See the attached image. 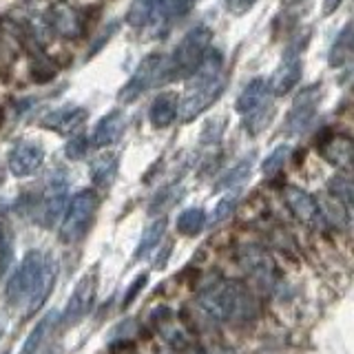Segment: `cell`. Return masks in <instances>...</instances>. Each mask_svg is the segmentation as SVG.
Returning <instances> with one entry per match:
<instances>
[{
    "label": "cell",
    "mask_w": 354,
    "mask_h": 354,
    "mask_svg": "<svg viewBox=\"0 0 354 354\" xmlns=\"http://www.w3.org/2000/svg\"><path fill=\"white\" fill-rule=\"evenodd\" d=\"M197 301L204 313L217 321L248 324L259 315V301L246 283L237 279H219L199 290Z\"/></svg>",
    "instance_id": "cell-2"
},
{
    "label": "cell",
    "mask_w": 354,
    "mask_h": 354,
    "mask_svg": "<svg viewBox=\"0 0 354 354\" xmlns=\"http://www.w3.org/2000/svg\"><path fill=\"white\" fill-rule=\"evenodd\" d=\"M210 38H213V31L204 25L188 29L186 36L175 47L173 55L164 64V80H184V77H191L210 47Z\"/></svg>",
    "instance_id": "cell-3"
},
{
    "label": "cell",
    "mask_w": 354,
    "mask_h": 354,
    "mask_svg": "<svg viewBox=\"0 0 354 354\" xmlns=\"http://www.w3.org/2000/svg\"><path fill=\"white\" fill-rule=\"evenodd\" d=\"M153 317H160L158 321H155V328H158L162 332V337L171 343V346L175 350L184 352L186 348H191V337H188V332L184 330V326L173 317V313L169 308H162V310H155Z\"/></svg>",
    "instance_id": "cell-16"
},
{
    "label": "cell",
    "mask_w": 354,
    "mask_h": 354,
    "mask_svg": "<svg viewBox=\"0 0 354 354\" xmlns=\"http://www.w3.org/2000/svg\"><path fill=\"white\" fill-rule=\"evenodd\" d=\"M319 208H321V219H328L330 224H335V226H346L350 221L348 206L337 202V199H332V197L328 199V202H324V206L319 204Z\"/></svg>",
    "instance_id": "cell-28"
},
{
    "label": "cell",
    "mask_w": 354,
    "mask_h": 354,
    "mask_svg": "<svg viewBox=\"0 0 354 354\" xmlns=\"http://www.w3.org/2000/svg\"><path fill=\"white\" fill-rule=\"evenodd\" d=\"M301 71H304V62H301V55H299V49L290 47L283 53V58H281L279 66H277V71L272 73L268 91L272 95L290 93L292 88L299 84V80H301Z\"/></svg>",
    "instance_id": "cell-9"
},
{
    "label": "cell",
    "mask_w": 354,
    "mask_h": 354,
    "mask_svg": "<svg viewBox=\"0 0 354 354\" xmlns=\"http://www.w3.org/2000/svg\"><path fill=\"white\" fill-rule=\"evenodd\" d=\"M64 199H66V182L64 177L51 180L47 191L42 195V210H40V221L44 226H53V221H58V217L64 210Z\"/></svg>",
    "instance_id": "cell-15"
},
{
    "label": "cell",
    "mask_w": 354,
    "mask_h": 354,
    "mask_svg": "<svg viewBox=\"0 0 354 354\" xmlns=\"http://www.w3.org/2000/svg\"><path fill=\"white\" fill-rule=\"evenodd\" d=\"M286 5H292V3H299V0H283Z\"/></svg>",
    "instance_id": "cell-38"
},
{
    "label": "cell",
    "mask_w": 354,
    "mask_h": 354,
    "mask_svg": "<svg viewBox=\"0 0 354 354\" xmlns=\"http://www.w3.org/2000/svg\"><path fill=\"white\" fill-rule=\"evenodd\" d=\"M328 193L332 195V199H337V202L350 206L352 204V182H350V177L335 175L328 182Z\"/></svg>",
    "instance_id": "cell-30"
},
{
    "label": "cell",
    "mask_w": 354,
    "mask_h": 354,
    "mask_svg": "<svg viewBox=\"0 0 354 354\" xmlns=\"http://www.w3.org/2000/svg\"><path fill=\"white\" fill-rule=\"evenodd\" d=\"M321 100V86H308L301 93L295 97L290 113L286 118V133L297 136V133H304L310 124H313L317 106Z\"/></svg>",
    "instance_id": "cell-8"
},
{
    "label": "cell",
    "mask_w": 354,
    "mask_h": 354,
    "mask_svg": "<svg viewBox=\"0 0 354 354\" xmlns=\"http://www.w3.org/2000/svg\"><path fill=\"white\" fill-rule=\"evenodd\" d=\"M254 3H257V0H226V9L232 16H243L254 7Z\"/></svg>",
    "instance_id": "cell-34"
},
{
    "label": "cell",
    "mask_w": 354,
    "mask_h": 354,
    "mask_svg": "<svg viewBox=\"0 0 354 354\" xmlns=\"http://www.w3.org/2000/svg\"><path fill=\"white\" fill-rule=\"evenodd\" d=\"M177 95L175 93H160L153 100V104L149 109V120L155 129H166L171 127L177 120Z\"/></svg>",
    "instance_id": "cell-20"
},
{
    "label": "cell",
    "mask_w": 354,
    "mask_h": 354,
    "mask_svg": "<svg viewBox=\"0 0 354 354\" xmlns=\"http://www.w3.org/2000/svg\"><path fill=\"white\" fill-rule=\"evenodd\" d=\"M343 0H324V14L330 16V14H335V11L341 7Z\"/></svg>",
    "instance_id": "cell-37"
},
{
    "label": "cell",
    "mask_w": 354,
    "mask_h": 354,
    "mask_svg": "<svg viewBox=\"0 0 354 354\" xmlns=\"http://www.w3.org/2000/svg\"><path fill=\"white\" fill-rule=\"evenodd\" d=\"M97 213V195L91 188L77 191L69 204H66L62 226H60V239L64 243H77L86 237L88 228L93 224V217Z\"/></svg>",
    "instance_id": "cell-4"
},
{
    "label": "cell",
    "mask_w": 354,
    "mask_h": 354,
    "mask_svg": "<svg viewBox=\"0 0 354 354\" xmlns=\"http://www.w3.org/2000/svg\"><path fill=\"white\" fill-rule=\"evenodd\" d=\"M118 153H104L100 155V158H95L91 162V166H88V173H91V180L95 186H109L111 182H113V177L118 173Z\"/></svg>",
    "instance_id": "cell-23"
},
{
    "label": "cell",
    "mask_w": 354,
    "mask_h": 354,
    "mask_svg": "<svg viewBox=\"0 0 354 354\" xmlns=\"http://www.w3.org/2000/svg\"><path fill=\"white\" fill-rule=\"evenodd\" d=\"M144 283H147V274H140L138 277V279L136 281H133L131 286H129V292H127V297H124V301H122V306H129L131 301H133V299H136V295L140 292V288L144 286Z\"/></svg>",
    "instance_id": "cell-36"
},
{
    "label": "cell",
    "mask_w": 354,
    "mask_h": 354,
    "mask_svg": "<svg viewBox=\"0 0 354 354\" xmlns=\"http://www.w3.org/2000/svg\"><path fill=\"white\" fill-rule=\"evenodd\" d=\"M283 199H286V206L288 210L301 221L306 226H319L321 221V208H319V202L310 195L308 191L299 186H286L283 188Z\"/></svg>",
    "instance_id": "cell-11"
},
{
    "label": "cell",
    "mask_w": 354,
    "mask_h": 354,
    "mask_svg": "<svg viewBox=\"0 0 354 354\" xmlns=\"http://www.w3.org/2000/svg\"><path fill=\"white\" fill-rule=\"evenodd\" d=\"M266 97H268V84H266V80H261V77H254V80H250L241 88L235 109L241 115H250L252 111H257L259 106L266 104Z\"/></svg>",
    "instance_id": "cell-19"
},
{
    "label": "cell",
    "mask_w": 354,
    "mask_h": 354,
    "mask_svg": "<svg viewBox=\"0 0 354 354\" xmlns=\"http://www.w3.org/2000/svg\"><path fill=\"white\" fill-rule=\"evenodd\" d=\"M252 160H254V155H246V158H241L239 162L232 164L230 169L217 180L215 191H230V188H235V186L246 182L250 171H252Z\"/></svg>",
    "instance_id": "cell-24"
},
{
    "label": "cell",
    "mask_w": 354,
    "mask_h": 354,
    "mask_svg": "<svg viewBox=\"0 0 354 354\" xmlns=\"http://www.w3.org/2000/svg\"><path fill=\"white\" fill-rule=\"evenodd\" d=\"M224 86H226V80L224 75L219 77L215 82H206V84H195L191 82L188 84V91L184 95V100L177 106V115H180L182 122H193L197 115H202L204 111L217 102L219 95L224 93Z\"/></svg>",
    "instance_id": "cell-6"
},
{
    "label": "cell",
    "mask_w": 354,
    "mask_h": 354,
    "mask_svg": "<svg viewBox=\"0 0 354 354\" xmlns=\"http://www.w3.org/2000/svg\"><path fill=\"white\" fill-rule=\"evenodd\" d=\"M237 259H239L241 268L246 270L250 277H254V279H259L263 283L272 281L277 266H274L270 254L266 252L263 248H259V246H243L237 252Z\"/></svg>",
    "instance_id": "cell-13"
},
{
    "label": "cell",
    "mask_w": 354,
    "mask_h": 354,
    "mask_svg": "<svg viewBox=\"0 0 354 354\" xmlns=\"http://www.w3.org/2000/svg\"><path fill=\"white\" fill-rule=\"evenodd\" d=\"M49 25L51 29L58 33L60 38H80L84 31V20L80 16V11L71 7L69 3H55L49 11Z\"/></svg>",
    "instance_id": "cell-12"
},
{
    "label": "cell",
    "mask_w": 354,
    "mask_h": 354,
    "mask_svg": "<svg viewBox=\"0 0 354 354\" xmlns=\"http://www.w3.org/2000/svg\"><path fill=\"white\" fill-rule=\"evenodd\" d=\"M237 204H239V195L237 193H228V195H224L217 202V206L213 208V224H221L224 219H228L232 213H235V208H237Z\"/></svg>",
    "instance_id": "cell-31"
},
{
    "label": "cell",
    "mask_w": 354,
    "mask_h": 354,
    "mask_svg": "<svg viewBox=\"0 0 354 354\" xmlns=\"http://www.w3.org/2000/svg\"><path fill=\"white\" fill-rule=\"evenodd\" d=\"M164 232H166V219L164 217L155 219L153 224H149L142 232V237H140L138 246H136V254H133V257H136V259L149 257V254L160 246V241L164 239Z\"/></svg>",
    "instance_id": "cell-22"
},
{
    "label": "cell",
    "mask_w": 354,
    "mask_h": 354,
    "mask_svg": "<svg viewBox=\"0 0 354 354\" xmlns=\"http://www.w3.org/2000/svg\"><path fill=\"white\" fill-rule=\"evenodd\" d=\"M95 290H97V277L91 274H84L80 281L75 283L73 292L66 301L62 315H60V324L62 326H75L77 321H82L88 310L93 308L95 304Z\"/></svg>",
    "instance_id": "cell-7"
},
{
    "label": "cell",
    "mask_w": 354,
    "mask_h": 354,
    "mask_svg": "<svg viewBox=\"0 0 354 354\" xmlns=\"http://www.w3.org/2000/svg\"><path fill=\"white\" fill-rule=\"evenodd\" d=\"M321 155L339 169H348L352 164V140L348 136H332L330 140L321 142Z\"/></svg>",
    "instance_id": "cell-21"
},
{
    "label": "cell",
    "mask_w": 354,
    "mask_h": 354,
    "mask_svg": "<svg viewBox=\"0 0 354 354\" xmlns=\"http://www.w3.org/2000/svg\"><path fill=\"white\" fill-rule=\"evenodd\" d=\"M127 129V118L122 111H111V113H106L102 120L97 122L93 133H91V147L95 149H106L111 147V144H115L122 133H124Z\"/></svg>",
    "instance_id": "cell-14"
},
{
    "label": "cell",
    "mask_w": 354,
    "mask_h": 354,
    "mask_svg": "<svg viewBox=\"0 0 354 354\" xmlns=\"http://www.w3.org/2000/svg\"><path fill=\"white\" fill-rule=\"evenodd\" d=\"M164 64H166V58L162 53H149L147 58L138 64V69L133 71L131 80L120 88V93H118L120 102L122 104L136 102V100L142 93H147L155 82L164 80Z\"/></svg>",
    "instance_id": "cell-5"
},
{
    "label": "cell",
    "mask_w": 354,
    "mask_h": 354,
    "mask_svg": "<svg viewBox=\"0 0 354 354\" xmlns=\"http://www.w3.org/2000/svg\"><path fill=\"white\" fill-rule=\"evenodd\" d=\"M86 120V111L80 106H64V109H55L49 115L42 118V127H47L51 131L58 133H73L77 127Z\"/></svg>",
    "instance_id": "cell-18"
},
{
    "label": "cell",
    "mask_w": 354,
    "mask_h": 354,
    "mask_svg": "<svg viewBox=\"0 0 354 354\" xmlns=\"http://www.w3.org/2000/svg\"><path fill=\"white\" fill-rule=\"evenodd\" d=\"M352 55V25L348 22L346 27L339 31V36L330 49V64L332 66H343Z\"/></svg>",
    "instance_id": "cell-27"
},
{
    "label": "cell",
    "mask_w": 354,
    "mask_h": 354,
    "mask_svg": "<svg viewBox=\"0 0 354 354\" xmlns=\"http://www.w3.org/2000/svg\"><path fill=\"white\" fill-rule=\"evenodd\" d=\"M55 272H58V266L51 254L42 250H29L7 281V304L14 308H25V317H31L47 301L55 283Z\"/></svg>",
    "instance_id": "cell-1"
},
{
    "label": "cell",
    "mask_w": 354,
    "mask_h": 354,
    "mask_svg": "<svg viewBox=\"0 0 354 354\" xmlns=\"http://www.w3.org/2000/svg\"><path fill=\"white\" fill-rule=\"evenodd\" d=\"M0 335H3V326H0Z\"/></svg>",
    "instance_id": "cell-39"
},
{
    "label": "cell",
    "mask_w": 354,
    "mask_h": 354,
    "mask_svg": "<svg viewBox=\"0 0 354 354\" xmlns=\"http://www.w3.org/2000/svg\"><path fill=\"white\" fill-rule=\"evenodd\" d=\"M288 155H290V147L288 144H281V147H277L268 158L263 160L261 164V173L266 177H274L277 173H281L283 171V164L288 160Z\"/></svg>",
    "instance_id": "cell-29"
},
{
    "label": "cell",
    "mask_w": 354,
    "mask_h": 354,
    "mask_svg": "<svg viewBox=\"0 0 354 354\" xmlns=\"http://www.w3.org/2000/svg\"><path fill=\"white\" fill-rule=\"evenodd\" d=\"M270 118H272V104L266 102L257 111H252L250 115H246V124H243V127H246L248 133H252V136H254V133H259L266 124H268Z\"/></svg>",
    "instance_id": "cell-32"
},
{
    "label": "cell",
    "mask_w": 354,
    "mask_h": 354,
    "mask_svg": "<svg viewBox=\"0 0 354 354\" xmlns=\"http://www.w3.org/2000/svg\"><path fill=\"white\" fill-rule=\"evenodd\" d=\"M204 226H206V213L202 208H186L177 215V221H175L177 232L184 237L199 235V232L204 230Z\"/></svg>",
    "instance_id": "cell-26"
},
{
    "label": "cell",
    "mask_w": 354,
    "mask_h": 354,
    "mask_svg": "<svg viewBox=\"0 0 354 354\" xmlns=\"http://www.w3.org/2000/svg\"><path fill=\"white\" fill-rule=\"evenodd\" d=\"M44 162V149L38 142H18L7 155V166L16 177H29Z\"/></svg>",
    "instance_id": "cell-10"
},
{
    "label": "cell",
    "mask_w": 354,
    "mask_h": 354,
    "mask_svg": "<svg viewBox=\"0 0 354 354\" xmlns=\"http://www.w3.org/2000/svg\"><path fill=\"white\" fill-rule=\"evenodd\" d=\"M182 195H184V188H182V186H177V184L162 188V191L151 199V204H149V215H151V217H164L177 202H180Z\"/></svg>",
    "instance_id": "cell-25"
},
{
    "label": "cell",
    "mask_w": 354,
    "mask_h": 354,
    "mask_svg": "<svg viewBox=\"0 0 354 354\" xmlns=\"http://www.w3.org/2000/svg\"><path fill=\"white\" fill-rule=\"evenodd\" d=\"M3 354H9V352H3Z\"/></svg>",
    "instance_id": "cell-40"
},
{
    "label": "cell",
    "mask_w": 354,
    "mask_h": 354,
    "mask_svg": "<svg viewBox=\"0 0 354 354\" xmlns=\"http://www.w3.org/2000/svg\"><path fill=\"white\" fill-rule=\"evenodd\" d=\"M60 324V315L55 313V310H49L47 315H44L33 330L29 332V337L25 341V346H22L20 354H44V343H47L53 335L55 326Z\"/></svg>",
    "instance_id": "cell-17"
},
{
    "label": "cell",
    "mask_w": 354,
    "mask_h": 354,
    "mask_svg": "<svg viewBox=\"0 0 354 354\" xmlns=\"http://www.w3.org/2000/svg\"><path fill=\"white\" fill-rule=\"evenodd\" d=\"M88 149V140L84 136H75L73 140H69V144H66V158L69 160H82L84 158V153Z\"/></svg>",
    "instance_id": "cell-33"
},
{
    "label": "cell",
    "mask_w": 354,
    "mask_h": 354,
    "mask_svg": "<svg viewBox=\"0 0 354 354\" xmlns=\"http://www.w3.org/2000/svg\"><path fill=\"white\" fill-rule=\"evenodd\" d=\"M199 348H202L204 354H235V350H230L228 346H224V343H219V341H204Z\"/></svg>",
    "instance_id": "cell-35"
}]
</instances>
